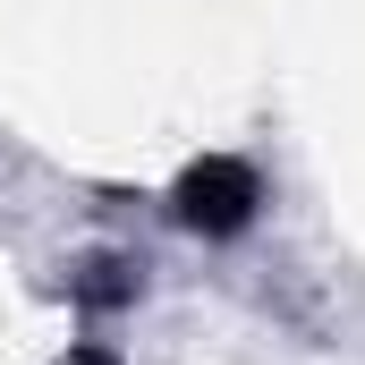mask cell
I'll return each instance as SVG.
<instances>
[{"mask_svg":"<svg viewBox=\"0 0 365 365\" xmlns=\"http://www.w3.org/2000/svg\"><path fill=\"white\" fill-rule=\"evenodd\" d=\"M187 221H212V230L247 221V170H230V162L195 170V179H187Z\"/></svg>","mask_w":365,"mask_h":365,"instance_id":"6da1fadb","label":"cell"}]
</instances>
